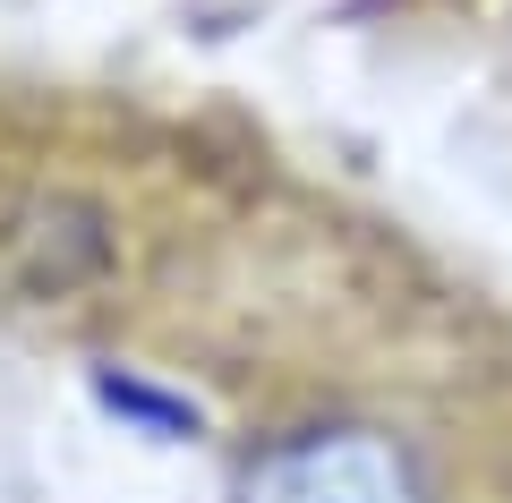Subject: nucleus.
Returning a JSON list of instances; mask_svg holds the SVG:
<instances>
[{"mask_svg": "<svg viewBox=\"0 0 512 503\" xmlns=\"http://www.w3.org/2000/svg\"><path fill=\"white\" fill-rule=\"evenodd\" d=\"M231 503H427V469L402 435L325 418V427H291L265 452H248Z\"/></svg>", "mask_w": 512, "mask_h": 503, "instance_id": "nucleus-1", "label": "nucleus"}]
</instances>
